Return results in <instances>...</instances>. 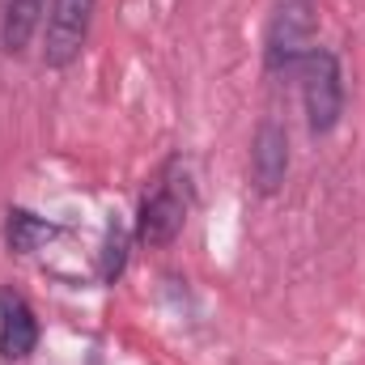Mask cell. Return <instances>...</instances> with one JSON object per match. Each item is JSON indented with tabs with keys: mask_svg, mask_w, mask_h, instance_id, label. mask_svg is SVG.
Segmentation results:
<instances>
[{
	"mask_svg": "<svg viewBox=\"0 0 365 365\" xmlns=\"http://www.w3.org/2000/svg\"><path fill=\"white\" fill-rule=\"evenodd\" d=\"M182 225H187V187L179 179V162H170L136 208V238L145 247H170L182 234Z\"/></svg>",
	"mask_w": 365,
	"mask_h": 365,
	"instance_id": "obj_3",
	"label": "cell"
},
{
	"mask_svg": "<svg viewBox=\"0 0 365 365\" xmlns=\"http://www.w3.org/2000/svg\"><path fill=\"white\" fill-rule=\"evenodd\" d=\"M128 247H132V230L123 221H110L106 225V238H102V251H98V276L106 284H115L123 268H128Z\"/></svg>",
	"mask_w": 365,
	"mask_h": 365,
	"instance_id": "obj_9",
	"label": "cell"
},
{
	"mask_svg": "<svg viewBox=\"0 0 365 365\" xmlns=\"http://www.w3.org/2000/svg\"><path fill=\"white\" fill-rule=\"evenodd\" d=\"M38 349V314L17 289H0V357L26 361Z\"/></svg>",
	"mask_w": 365,
	"mask_h": 365,
	"instance_id": "obj_6",
	"label": "cell"
},
{
	"mask_svg": "<svg viewBox=\"0 0 365 365\" xmlns=\"http://www.w3.org/2000/svg\"><path fill=\"white\" fill-rule=\"evenodd\" d=\"M297 86H302V110H306V128L310 136H331L344 119V68L336 60V51L314 47L302 64H297Z\"/></svg>",
	"mask_w": 365,
	"mask_h": 365,
	"instance_id": "obj_2",
	"label": "cell"
},
{
	"mask_svg": "<svg viewBox=\"0 0 365 365\" xmlns=\"http://www.w3.org/2000/svg\"><path fill=\"white\" fill-rule=\"evenodd\" d=\"M93 9L98 0H51L47 4V21H43V64L47 68H68L93 26Z\"/></svg>",
	"mask_w": 365,
	"mask_h": 365,
	"instance_id": "obj_4",
	"label": "cell"
},
{
	"mask_svg": "<svg viewBox=\"0 0 365 365\" xmlns=\"http://www.w3.org/2000/svg\"><path fill=\"white\" fill-rule=\"evenodd\" d=\"M319 0H272L264 30V68L272 77H293L297 64L319 47Z\"/></svg>",
	"mask_w": 365,
	"mask_h": 365,
	"instance_id": "obj_1",
	"label": "cell"
},
{
	"mask_svg": "<svg viewBox=\"0 0 365 365\" xmlns=\"http://www.w3.org/2000/svg\"><path fill=\"white\" fill-rule=\"evenodd\" d=\"M51 238H60V225H51L47 217H38L30 208H9L4 212V242H9L13 255H34Z\"/></svg>",
	"mask_w": 365,
	"mask_h": 365,
	"instance_id": "obj_8",
	"label": "cell"
},
{
	"mask_svg": "<svg viewBox=\"0 0 365 365\" xmlns=\"http://www.w3.org/2000/svg\"><path fill=\"white\" fill-rule=\"evenodd\" d=\"M47 21V0H9L4 4V17H0V47L4 56H21L34 34L43 30Z\"/></svg>",
	"mask_w": 365,
	"mask_h": 365,
	"instance_id": "obj_7",
	"label": "cell"
},
{
	"mask_svg": "<svg viewBox=\"0 0 365 365\" xmlns=\"http://www.w3.org/2000/svg\"><path fill=\"white\" fill-rule=\"evenodd\" d=\"M289 179V132L280 119H264L251 136V182L259 195H276Z\"/></svg>",
	"mask_w": 365,
	"mask_h": 365,
	"instance_id": "obj_5",
	"label": "cell"
}]
</instances>
